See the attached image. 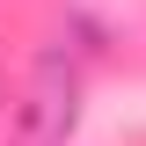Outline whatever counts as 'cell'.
Returning a JSON list of instances; mask_svg holds the SVG:
<instances>
[{
	"instance_id": "cell-1",
	"label": "cell",
	"mask_w": 146,
	"mask_h": 146,
	"mask_svg": "<svg viewBox=\"0 0 146 146\" xmlns=\"http://www.w3.org/2000/svg\"><path fill=\"white\" fill-rule=\"evenodd\" d=\"M73 124H80V66L66 44H44L15 102V146H66Z\"/></svg>"
}]
</instances>
